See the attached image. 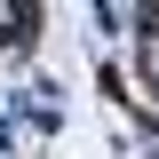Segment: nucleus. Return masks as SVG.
<instances>
[{"label":"nucleus","instance_id":"obj_1","mask_svg":"<svg viewBox=\"0 0 159 159\" xmlns=\"http://www.w3.org/2000/svg\"><path fill=\"white\" fill-rule=\"evenodd\" d=\"M143 80H159V24H143Z\"/></svg>","mask_w":159,"mask_h":159}]
</instances>
